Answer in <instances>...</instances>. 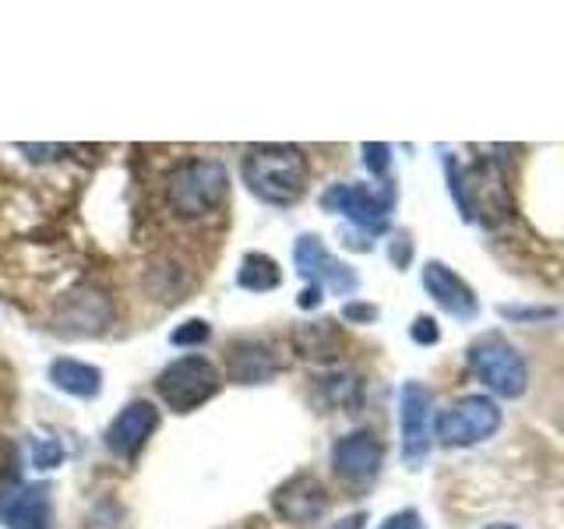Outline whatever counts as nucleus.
<instances>
[{"instance_id": "393cba45", "label": "nucleus", "mask_w": 564, "mask_h": 529, "mask_svg": "<svg viewBox=\"0 0 564 529\" xmlns=\"http://www.w3.org/2000/svg\"><path fill=\"white\" fill-rule=\"evenodd\" d=\"M378 529H427V526H423V516L416 508H402V511H392Z\"/></svg>"}, {"instance_id": "aec40b11", "label": "nucleus", "mask_w": 564, "mask_h": 529, "mask_svg": "<svg viewBox=\"0 0 564 529\" xmlns=\"http://www.w3.org/2000/svg\"><path fill=\"white\" fill-rule=\"evenodd\" d=\"M364 152V166L370 176H378V181H388V170H392V145H384V141H367L360 145Z\"/></svg>"}, {"instance_id": "39448f33", "label": "nucleus", "mask_w": 564, "mask_h": 529, "mask_svg": "<svg viewBox=\"0 0 564 529\" xmlns=\"http://www.w3.org/2000/svg\"><path fill=\"white\" fill-rule=\"evenodd\" d=\"M466 364L476 378L484 381L487 396L498 399H522L529 388V364L501 335H484L466 349Z\"/></svg>"}, {"instance_id": "b1692460", "label": "nucleus", "mask_w": 564, "mask_h": 529, "mask_svg": "<svg viewBox=\"0 0 564 529\" xmlns=\"http://www.w3.org/2000/svg\"><path fill=\"white\" fill-rule=\"evenodd\" d=\"M410 339H413V343H420V346H434V343L441 339V328H437V322H434L431 314L413 317V325H410Z\"/></svg>"}, {"instance_id": "9b49d317", "label": "nucleus", "mask_w": 564, "mask_h": 529, "mask_svg": "<svg viewBox=\"0 0 564 529\" xmlns=\"http://www.w3.org/2000/svg\"><path fill=\"white\" fill-rule=\"evenodd\" d=\"M272 508L282 522L307 526V522H317L328 511V490L314 473H293L290 481H282L275 487Z\"/></svg>"}, {"instance_id": "f3484780", "label": "nucleus", "mask_w": 564, "mask_h": 529, "mask_svg": "<svg viewBox=\"0 0 564 529\" xmlns=\"http://www.w3.org/2000/svg\"><path fill=\"white\" fill-rule=\"evenodd\" d=\"M237 287L251 290V293H269V290H279L282 287V269L279 261L261 255V251H247L240 269H237Z\"/></svg>"}, {"instance_id": "423d86ee", "label": "nucleus", "mask_w": 564, "mask_h": 529, "mask_svg": "<svg viewBox=\"0 0 564 529\" xmlns=\"http://www.w3.org/2000/svg\"><path fill=\"white\" fill-rule=\"evenodd\" d=\"M399 202V187L388 176L381 187H367V184H332L322 194V208L335 212V216L349 219L360 229L364 237H378L388 229V216Z\"/></svg>"}, {"instance_id": "6ab92c4d", "label": "nucleus", "mask_w": 564, "mask_h": 529, "mask_svg": "<svg viewBox=\"0 0 564 529\" xmlns=\"http://www.w3.org/2000/svg\"><path fill=\"white\" fill-rule=\"evenodd\" d=\"M445 176H448V194L455 198V208L458 216L466 223H473V208H469V187H466V173H463V163H458L455 155H445Z\"/></svg>"}, {"instance_id": "9d476101", "label": "nucleus", "mask_w": 564, "mask_h": 529, "mask_svg": "<svg viewBox=\"0 0 564 529\" xmlns=\"http://www.w3.org/2000/svg\"><path fill=\"white\" fill-rule=\"evenodd\" d=\"M420 282H423V290H427V296L434 300V304L445 314H452L455 322H476V317H480V296H476V290L469 287V282L455 269H448L445 261H437V258L423 261Z\"/></svg>"}, {"instance_id": "5701e85b", "label": "nucleus", "mask_w": 564, "mask_h": 529, "mask_svg": "<svg viewBox=\"0 0 564 529\" xmlns=\"http://www.w3.org/2000/svg\"><path fill=\"white\" fill-rule=\"evenodd\" d=\"M64 458V449L57 438H46V441H35L32 445V466L35 469H57Z\"/></svg>"}, {"instance_id": "f8f14e48", "label": "nucleus", "mask_w": 564, "mask_h": 529, "mask_svg": "<svg viewBox=\"0 0 564 529\" xmlns=\"http://www.w3.org/2000/svg\"><path fill=\"white\" fill-rule=\"evenodd\" d=\"M155 431H159V410L145 399H134L110 420V428H106V434H102V445L110 449L117 458H134L141 449L149 445V438Z\"/></svg>"}, {"instance_id": "dca6fc26", "label": "nucleus", "mask_w": 564, "mask_h": 529, "mask_svg": "<svg viewBox=\"0 0 564 529\" xmlns=\"http://www.w3.org/2000/svg\"><path fill=\"white\" fill-rule=\"evenodd\" d=\"M61 322L70 325L67 332H75V335H96L110 322V307H106V300L99 293H75L64 304Z\"/></svg>"}, {"instance_id": "f257e3e1", "label": "nucleus", "mask_w": 564, "mask_h": 529, "mask_svg": "<svg viewBox=\"0 0 564 529\" xmlns=\"http://www.w3.org/2000/svg\"><path fill=\"white\" fill-rule=\"evenodd\" d=\"M240 173H243L247 191H251L258 202L290 208L304 198L311 166H307L304 149H296V145H254V149H247Z\"/></svg>"}, {"instance_id": "7ed1b4c3", "label": "nucleus", "mask_w": 564, "mask_h": 529, "mask_svg": "<svg viewBox=\"0 0 564 529\" xmlns=\"http://www.w3.org/2000/svg\"><path fill=\"white\" fill-rule=\"evenodd\" d=\"M501 423L505 410L498 399L487 392H469L434 417V441H441L445 449H473L498 434Z\"/></svg>"}, {"instance_id": "a878e982", "label": "nucleus", "mask_w": 564, "mask_h": 529, "mask_svg": "<svg viewBox=\"0 0 564 529\" xmlns=\"http://www.w3.org/2000/svg\"><path fill=\"white\" fill-rule=\"evenodd\" d=\"M343 317L346 322H357V325H370V322H378V307L364 304V300H349V304L343 307Z\"/></svg>"}, {"instance_id": "4468645a", "label": "nucleus", "mask_w": 564, "mask_h": 529, "mask_svg": "<svg viewBox=\"0 0 564 529\" xmlns=\"http://www.w3.org/2000/svg\"><path fill=\"white\" fill-rule=\"evenodd\" d=\"M0 516L11 529H50L53 508H50V490L43 484L18 487L0 508Z\"/></svg>"}, {"instance_id": "1a4fd4ad", "label": "nucleus", "mask_w": 564, "mask_h": 529, "mask_svg": "<svg viewBox=\"0 0 564 529\" xmlns=\"http://www.w3.org/2000/svg\"><path fill=\"white\" fill-rule=\"evenodd\" d=\"M384 445L375 431H349L332 445V473L349 487H364L381 473Z\"/></svg>"}, {"instance_id": "2eb2a0df", "label": "nucleus", "mask_w": 564, "mask_h": 529, "mask_svg": "<svg viewBox=\"0 0 564 529\" xmlns=\"http://www.w3.org/2000/svg\"><path fill=\"white\" fill-rule=\"evenodd\" d=\"M50 381H53V388H61L64 396L96 399L102 388V370L85 360H75V357H61L50 364Z\"/></svg>"}, {"instance_id": "20e7f679", "label": "nucleus", "mask_w": 564, "mask_h": 529, "mask_svg": "<svg viewBox=\"0 0 564 529\" xmlns=\"http://www.w3.org/2000/svg\"><path fill=\"white\" fill-rule=\"evenodd\" d=\"M219 388H223V370L208 357H198V353L176 357L155 378V392L173 413H194L208 399H216Z\"/></svg>"}, {"instance_id": "412c9836", "label": "nucleus", "mask_w": 564, "mask_h": 529, "mask_svg": "<svg viewBox=\"0 0 564 529\" xmlns=\"http://www.w3.org/2000/svg\"><path fill=\"white\" fill-rule=\"evenodd\" d=\"M498 314L505 317V322L529 325V322H551V317H554L557 311H554V307H546V304H501Z\"/></svg>"}, {"instance_id": "c85d7f7f", "label": "nucleus", "mask_w": 564, "mask_h": 529, "mask_svg": "<svg viewBox=\"0 0 564 529\" xmlns=\"http://www.w3.org/2000/svg\"><path fill=\"white\" fill-rule=\"evenodd\" d=\"M367 526V511H352V516H343L335 526H328V529H364Z\"/></svg>"}, {"instance_id": "a211bd4d", "label": "nucleus", "mask_w": 564, "mask_h": 529, "mask_svg": "<svg viewBox=\"0 0 564 529\" xmlns=\"http://www.w3.org/2000/svg\"><path fill=\"white\" fill-rule=\"evenodd\" d=\"M343 346L339 339V328L335 322H311L296 332V349L304 353V357H314V360H325V357H335Z\"/></svg>"}, {"instance_id": "bb28decb", "label": "nucleus", "mask_w": 564, "mask_h": 529, "mask_svg": "<svg viewBox=\"0 0 564 529\" xmlns=\"http://www.w3.org/2000/svg\"><path fill=\"white\" fill-rule=\"evenodd\" d=\"M388 255H392L395 269H405V264H410V258H413V240H410V234H395L392 244H388Z\"/></svg>"}, {"instance_id": "0eeeda50", "label": "nucleus", "mask_w": 564, "mask_h": 529, "mask_svg": "<svg viewBox=\"0 0 564 529\" xmlns=\"http://www.w3.org/2000/svg\"><path fill=\"white\" fill-rule=\"evenodd\" d=\"M399 452L410 469H420L434 449V396L427 385L405 381L399 388Z\"/></svg>"}, {"instance_id": "cd10ccee", "label": "nucleus", "mask_w": 564, "mask_h": 529, "mask_svg": "<svg viewBox=\"0 0 564 529\" xmlns=\"http://www.w3.org/2000/svg\"><path fill=\"white\" fill-rule=\"evenodd\" d=\"M322 293H325V290H317V287H307L304 293L296 296V307H300V311H314L317 304H322Z\"/></svg>"}, {"instance_id": "f03ea898", "label": "nucleus", "mask_w": 564, "mask_h": 529, "mask_svg": "<svg viewBox=\"0 0 564 529\" xmlns=\"http://www.w3.org/2000/svg\"><path fill=\"white\" fill-rule=\"evenodd\" d=\"M229 194V176L219 159H184L181 166H173L166 176L163 198L170 205L173 216H181L187 223L212 216Z\"/></svg>"}, {"instance_id": "ddd939ff", "label": "nucleus", "mask_w": 564, "mask_h": 529, "mask_svg": "<svg viewBox=\"0 0 564 529\" xmlns=\"http://www.w3.org/2000/svg\"><path fill=\"white\" fill-rule=\"evenodd\" d=\"M279 353L264 339H237L226 346V378L237 385H264L279 375Z\"/></svg>"}, {"instance_id": "c756f323", "label": "nucleus", "mask_w": 564, "mask_h": 529, "mask_svg": "<svg viewBox=\"0 0 564 529\" xmlns=\"http://www.w3.org/2000/svg\"><path fill=\"white\" fill-rule=\"evenodd\" d=\"M484 529H522V526H516V522H490Z\"/></svg>"}, {"instance_id": "6e6552de", "label": "nucleus", "mask_w": 564, "mask_h": 529, "mask_svg": "<svg viewBox=\"0 0 564 529\" xmlns=\"http://www.w3.org/2000/svg\"><path fill=\"white\" fill-rule=\"evenodd\" d=\"M293 264H296V272L307 279V287L328 290L335 296H349V293H357V287H360L357 272H352L346 261L335 258L317 234L296 237V244H293Z\"/></svg>"}, {"instance_id": "4be33fe9", "label": "nucleus", "mask_w": 564, "mask_h": 529, "mask_svg": "<svg viewBox=\"0 0 564 529\" xmlns=\"http://www.w3.org/2000/svg\"><path fill=\"white\" fill-rule=\"evenodd\" d=\"M208 335H212V328L202 322V317H191V322H184V325H176V328H173L170 343H173V346H202V343H208Z\"/></svg>"}]
</instances>
